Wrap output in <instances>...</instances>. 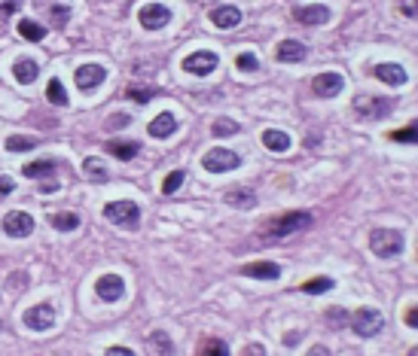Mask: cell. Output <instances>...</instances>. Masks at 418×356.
<instances>
[{"mask_svg": "<svg viewBox=\"0 0 418 356\" xmlns=\"http://www.w3.org/2000/svg\"><path fill=\"white\" fill-rule=\"evenodd\" d=\"M309 225H311V213L309 210H290V213H281V216L266 219L260 234H263L266 241H278V238H287V234H293V232L309 229Z\"/></svg>", "mask_w": 418, "mask_h": 356, "instance_id": "obj_1", "label": "cell"}, {"mask_svg": "<svg viewBox=\"0 0 418 356\" xmlns=\"http://www.w3.org/2000/svg\"><path fill=\"white\" fill-rule=\"evenodd\" d=\"M406 247V238L397 229H373L370 232V250L379 256V259H397Z\"/></svg>", "mask_w": 418, "mask_h": 356, "instance_id": "obj_2", "label": "cell"}, {"mask_svg": "<svg viewBox=\"0 0 418 356\" xmlns=\"http://www.w3.org/2000/svg\"><path fill=\"white\" fill-rule=\"evenodd\" d=\"M391 110H394L391 98H375V95L354 98V116H357L360 122H379V119H385Z\"/></svg>", "mask_w": 418, "mask_h": 356, "instance_id": "obj_3", "label": "cell"}, {"mask_svg": "<svg viewBox=\"0 0 418 356\" xmlns=\"http://www.w3.org/2000/svg\"><path fill=\"white\" fill-rule=\"evenodd\" d=\"M104 216H107L113 225L129 229V232H134L140 225V208L134 201H110L107 208H104Z\"/></svg>", "mask_w": 418, "mask_h": 356, "instance_id": "obj_4", "label": "cell"}, {"mask_svg": "<svg viewBox=\"0 0 418 356\" xmlns=\"http://www.w3.org/2000/svg\"><path fill=\"white\" fill-rule=\"evenodd\" d=\"M382 326H385V317H382L379 308H360L351 314V329H354V335H360V338L379 335Z\"/></svg>", "mask_w": 418, "mask_h": 356, "instance_id": "obj_5", "label": "cell"}, {"mask_svg": "<svg viewBox=\"0 0 418 356\" xmlns=\"http://www.w3.org/2000/svg\"><path fill=\"white\" fill-rule=\"evenodd\" d=\"M238 165H242L238 153H232V149H226V146H214L211 153L202 155V168L211 170V174H226V170H236Z\"/></svg>", "mask_w": 418, "mask_h": 356, "instance_id": "obj_6", "label": "cell"}, {"mask_svg": "<svg viewBox=\"0 0 418 356\" xmlns=\"http://www.w3.org/2000/svg\"><path fill=\"white\" fill-rule=\"evenodd\" d=\"M217 64H220V58H217V52H208V49H202V52H193L183 58V70L193 76H208L217 70Z\"/></svg>", "mask_w": 418, "mask_h": 356, "instance_id": "obj_7", "label": "cell"}, {"mask_svg": "<svg viewBox=\"0 0 418 356\" xmlns=\"http://www.w3.org/2000/svg\"><path fill=\"white\" fill-rule=\"evenodd\" d=\"M138 21L147 31H162V27L171 21V10H168L165 3H147V6H140Z\"/></svg>", "mask_w": 418, "mask_h": 356, "instance_id": "obj_8", "label": "cell"}, {"mask_svg": "<svg viewBox=\"0 0 418 356\" xmlns=\"http://www.w3.org/2000/svg\"><path fill=\"white\" fill-rule=\"evenodd\" d=\"M22 320H25L28 329L46 332V329H52V326H55V308H52V304H34V308L25 311Z\"/></svg>", "mask_w": 418, "mask_h": 356, "instance_id": "obj_9", "label": "cell"}, {"mask_svg": "<svg viewBox=\"0 0 418 356\" xmlns=\"http://www.w3.org/2000/svg\"><path fill=\"white\" fill-rule=\"evenodd\" d=\"M104 80H107V67H101V64H83V67L74 74V82H76L80 91L98 89Z\"/></svg>", "mask_w": 418, "mask_h": 356, "instance_id": "obj_10", "label": "cell"}, {"mask_svg": "<svg viewBox=\"0 0 418 356\" xmlns=\"http://www.w3.org/2000/svg\"><path fill=\"white\" fill-rule=\"evenodd\" d=\"M342 89H345L342 74H333V70L317 74L315 80H311V91H315V98H336Z\"/></svg>", "mask_w": 418, "mask_h": 356, "instance_id": "obj_11", "label": "cell"}, {"mask_svg": "<svg viewBox=\"0 0 418 356\" xmlns=\"http://www.w3.org/2000/svg\"><path fill=\"white\" fill-rule=\"evenodd\" d=\"M3 232L10 234V238H28V234L34 232V216L25 210H12L3 216Z\"/></svg>", "mask_w": 418, "mask_h": 356, "instance_id": "obj_12", "label": "cell"}, {"mask_svg": "<svg viewBox=\"0 0 418 356\" xmlns=\"http://www.w3.org/2000/svg\"><path fill=\"white\" fill-rule=\"evenodd\" d=\"M95 293L101 302H119L125 293V280L119 274H101L95 280Z\"/></svg>", "mask_w": 418, "mask_h": 356, "instance_id": "obj_13", "label": "cell"}, {"mask_svg": "<svg viewBox=\"0 0 418 356\" xmlns=\"http://www.w3.org/2000/svg\"><path fill=\"white\" fill-rule=\"evenodd\" d=\"M293 19L300 21V25H309V27L327 25V21H330V6H324V3H309V6H296V10H293Z\"/></svg>", "mask_w": 418, "mask_h": 356, "instance_id": "obj_14", "label": "cell"}, {"mask_svg": "<svg viewBox=\"0 0 418 356\" xmlns=\"http://www.w3.org/2000/svg\"><path fill=\"white\" fill-rule=\"evenodd\" d=\"M373 76H375V80H382V82H388V85H406V82H409L406 67H403V64H391V61L375 64V67H373Z\"/></svg>", "mask_w": 418, "mask_h": 356, "instance_id": "obj_15", "label": "cell"}, {"mask_svg": "<svg viewBox=\"0 0 418 356\" xmlns=\"http://www.w3.org/2000/svg\"><path fill=\"white\" fill-rule=\"evenodd\" d=\"M306 55H309V49L300 40H281L278 49H275V58L281 64H300V61H306Z\"/></svg>", "mask_w": 418, "mask_h": 356, "instance_id": "obj_16", "label": "cell"}, {"mask_svg": "<svg viewBox=\"0 0 418 356\" xmlns=\"http://www.w3.org/2000/svg\"><path fill=\"white\" fill-rule=\"evenodd\" d=\"M211 21H214L220 31H229V27H236V25H242V10L238 6H214L211 10Z\"/></svg>", "mask_w": 418, "mask_h": 356, "instance_id": "obj_17", "label": "cell"}, {"mask_svg": "<svg viewBox=\"0 0 418 356\" xmlns=\"http://www.w3.org/2000/svg\"><path fill=\"white\" fill-rule=\"evenodd\" d=\"M180 128V122H177V116L174 113H159V116L153 119L150 125H147V131H150V137H159V140H165V137H171V134Z\"/></svg>", "mask_w": 418, "mask_h": 356, "instance_id": "obj_18", "label": "cell"}, {"mask_svg": "<svg viewBox=\"0 0 418 356\" xmlns=\"http://www.w3.org/2000/svg\"><path fill=\"white\" fill-rule=\"evenodd\" d=\"M244 277H257V280H278L281 277V265L275 262H251V265L242 268Z\"/></svg>", "mask_w": 418, "mask_h": 356, "instance_id": "obj_19", "label": "cell"}, {"mask_svg": "<svg viewBox=\"0 0 418 356\" xmlns=\"http://www.w3.org/2000/svg\"><path fill=\"white\" fill-rule=\"evenodd\" d=\"M263 146L272 149V153H287V149H290V134L278 131V128H266V131H263Z\"/></svg>", "mask_w": 418, "mask_h": 356, "instance_id": "obj_20", "label": "cell"}, {"mask_svg": "<svg viewBox=\"0 0 418 356\" xmlns=\"http://www.w3.org/2000/svg\"><path fill=\"white\" fill-rule=\"evenodd\" d=\"M37 74H40V67H37V61H31V58H22V61L12 64V76H16V82H22V85H31L34 80H37Z\"/></svg>", "mask_w": 418, "mask_h": 356, "instance_id": "obj_21", "label": "cell"}, {"mask_svg": "<svg viewBox=\"0 0 418 356\" xmlns=\"http://www.w3.org/2000/svg\"><path fill=\"white\" fill-rule=\"evenodd\" d=\"M110 155H116L119 162H132L134 155H138V144H132V140H110V144H104Z\"/></svg>", "mask_w": 418, "mask_h": 356, "instance_id": "obj_22", "label": "cell"}, {"mask_svg": "<svg viewBox=\"0 0 418 356\" xmlns=\"http://www.w3.org/2000/svg\"><path fill=\"white\" fill-rule=\"evenodd\" d=\"M226 204L242 208V210H251L253 204H257V195H253L251 189H229V192H226Z\"/></svg>", "mask_w": 418, "mask_h": 356, "instance_id": "obj_23", "label": "cell"}, {"mask_svg": "<svg viewBox=\"0 0 418 356\" xmlns=\"http://www.w3.org/2000/svg\"><path fill=\"white\" fill-rule=\"evenodd\" d=\"M19 34H22L28 43H40V40L46 37V27L37 25L34 19H22V21H19Z\"/></svg>", "mask_w": 418, "mask_h": 356, "instance_id": "obj_24", "label": "cell"}, {"mask_svg": "<svg viewBox=\"0 0 418 356\" xmlns=\"http://www.w3.org/2000/svg\"><path fill=\"white\" fill-rule=\"evenodd\" d=\"M83 170H86V177L92 183H107L110 180V174H107V168H104L101 159H86L83 162Z\"/></svg>", "mask_w": 418, "mask_h": 356, "instance_id": "obj_25", "label": "cell"}, {"mask_svg": "<svg viewBox=\"0 0 418 356\" xmlns=\"http://www.w3.org/2000/svg\"><path fill=\"white\" fill-rule=\"evenodd\" d=\"M52 168H55L52 159H40V162H31V165H25L22 174L28 177V180H40V177H49V174H52Z\"/></svg>", "mask_w": 418, "mask_h": 356, "instance_id": "obj_26", "label": "cell"}, {"mask_svg": "<svg viewBox=\"0 0 418 356\" xmlns=\"http://www.w3.org/2000/svg\"><path fill=\"white\" fill-rule=\"evenodd\" d=\"M49 223H52V229H59V232H76L80 229V216H76V213H52Z\"/></svg>", "mask_w": 418, "mask_h": 356, "instance_id": "obj_27", "label": "cell"}, {"mask_svg": "<svg viewBox=\"0 0 418 356\" xmlns=\"http://www.w3.org/2000/svg\"><path fill=\"white\" fill-rule=\"evenodd\" d=\"M150 351L153 356H174V344L165 332H153L150 335Z\"/></svg>", "mask_w": 418, "mask_h": 356, "instance_id": "obj_28", "label": "cell"}, {"mask_svg": "<svg viewBox=\"0 0 418 356\" xmlns=\"http://www.w3.org/2000/svg\"><path fill=\"white\" fill-rule=\"evenodd\" d=\"M198 356H229V347L220 338H205L198 347Z\"/></svg>", "mask_w": 418, "mask_h": 356, "instance_id": "obj_29", "label": "cell"}, {"mask_svg": "<svg viewBox=\"0 0 418 356\" xmlns=\"http://www.w3.org/2000/svg\"><path fill=\"white\" fill-rule=\"evenodd\" d=\"M46 98H49V104H55V107H65L67 104V91H65V85H61L59 76H55V80H49Z\"/></svg>", "mask_w": 418, "mask_h": 356, "instance_id": "obj_30", "label": "cell"}, {"mask_svg": "<svg viewBox=\"0 0 418 356\" xmlns=\"http://www.w3.org/2000/svg\"><path fill=\"white\" fill-rule=\"evenodd\" d=\"M37 146V137H25V134H12V137H6V149L10 153H28V149Z\"/></svg>", "mask_w": 418, "mask_h": 356, "instance_id": "obj_31", "label": "cell"}, {"mask_svg": "<svg viewBox=\"0 0 418 356\" xmlns=\"http://www.w3.org/2000/svg\"><path fill=\"white\" fill-rule=\"evenodd\" d=\"M46 12H49V21H52L55 27H65L67 21H70V6H61V3H49V6H46Z\"/></svg>", "mask_w": 418, "mask_h": 356, "instance_id": "obj_32", "label": "cell"}, {"mask_svg": "<svg viewBox=\"0 0 418 356\" xmlns=\"http://www.w3.org/2000/svg\"><path fill=\"white\" fill-rule=\"evenodd\" d=\"M330 289H333L330 277H315V280L302 283V293H309V296H321V293H330Z\"/></svg>", "mask_w": 418, "mask_h": 356, "instance_id": "obj_33", "label": "cell"}, {"mask_svg": "<svg viewBox=\"0 0 418 356\" xmlns=\"http://www.w3.org/2000/svg\"><path fill=\"white\" fill-rule=\"evenodd\" d=\"M391 140H397V144H418V122H409L400 131H391Z\"/></svg>", "mask_w": 418, "mask_h": 356, "instance_id": "obj_34", "label": "cell"}, {"mask_svg": "<svg viewBox=\"0 0 418 356\" xmlns=\"http://www.w3.org/2000/svg\"><path fill=\"white\" fill-rule=\"evenodd\" d=\"M125 95H129L132 101H138V104H147V101H153V98H156V89H147V85H132Z\"/></svg>", "mask_w": 418, "mask_h": 356, "instance_id": "obj_35", "label": "cell"}, {"mask_svg": "<svg viewBox=\"0 0 418 356\" xmlns=\"http://www.w3.org/2000/svg\"><path fill=\"white\" fill-rule=\"evenodd\" d=\"M211 131H214V137H229V134H238V122H232V119H217Z\"/></svg>", "mask_w": 418, "mask_h": 356, "instance_id": "obj_36", "label": "cell"}, {"mask_svg": "<svg viewBox=\"0 0 418 356\" xmlns=\"http://www.w3.org/2000/svg\"><path fill=\"white\" fill-rule=\"evenodd\" d=\"M183 170H171V174L165 177V183H162V192H165V195H174L177 189H180V183H183Z\"/></svg>", "mask_w": 418, "mask_h": 356, "instance_id": "obj_37", "label": "cell"}, {"mask_svg": "<svg viewBox=\"0 0 418 356\" xmlns=\"http://www.w3.org/2000/svg\"><path fill=\"white\" fill-rule=\"evenodd\" d=\"M345 323H351V320H348V314H345L342 308H330L327 311V326H333V329H342Z\"/></svg>", "mask_w": 418, "mask_h": 356, "instance_id": "obj_38", "label": "cell"}, {"mask_svg": "<svg viewBox=\"0 0 418 356\" xmlns=\"http://www.w3.org/2000/svg\"><path fill=\"white\" fill-rule=\"evenodd\" d=\"M19 6H22V0H0V21H6V19L16 16Z\"/></svg>", "mask_w": 418, "mask_h": 356, "instance_id": "obj_39", "label": "cell"}, {"mask_svg": "<svg viewBox=\"0 0 418 356\" xmlns=\"http://www.w3.org/2000/svg\"><path fill=\"white\" fill-rule=\"evenodd\" d=\"M236 67H238V70H257V67H260V61H257V55L242 52V55L236 58Z\"/></svg>", "mask_w": 418, "mask_h": 356, "instance_id": "obj_40", "label": "cell"}, {"mask_svg": "<svg viewBox=\"0 0 418 356\" xmlns=\"http://www.w3.org/2000/svg\"><path fill=\"white\" fill-rule=\"evenodd\" d=\"M400 10L406 19H418V0H400Z\"/></svg>", "mask_w": 418, "mask_h": 356, "instance_id": "obj_41", "label": "cell"}, {"mask_svg": "<svg viewBox=\"0 0 418 356\" xmlns=\"http://www.w3.org/2000/svg\"><path fill=\"white\" fill-rule=\"evenodd\" d=\"M132 122V116H125V113H113V116L107 119V128H125Z\"/></svg>", "mask_w": 418, "mask_h": 356, "instance_id": "obj_42", "label": "cell"}, {"mask_svg": "<svg viewBox=\"0 0 418 356\" xmlns=\"http://www.w3.org/2000/svg\"><path fill=\"white\" fill-rule=\"evenodd\" d=\"M242 356H266V347H263V344H257V341H253V344H247L244 351H242Z\"/></svg>", "mask_w": 418, "mask_h": 356, "instance_id": "obj_43", "label": "cell"}, {"mask_svg": "<svg viewBox=\"0 0 418 356\" xmlns=\"http://www.w3.org/2000/svg\"><path fill=\"white\" fill-rule=\"evenodd\" d=\"M403 320H406V326H412V329H418V304H415V308H409V311H406V317H403Z\"/></svg>", "mask_w": 418, "mask_h": 356, "instance_id": "obj_44", "label": "cell"}, {"mask_svg": "<svg viewBox=\"0 0 418 356\" xmlns=\"http://www.w3.org/2000/svg\"><path fill=\"white\" fill-rule=\"evenodd\" d=\"M104 356H134V353L129 351V347H107V353H104Z\"/></svg>", "mask_w": 418, "mask_h": 356, "instance_id": "obj_45", "label": "cell"}, {"mask_svg": "<svg viewBox=\"0 0 418 356\" xmlns=\"http://www.w3.org/2000/svg\"><path fill=\"white\" fill-rule=\"evenodd\" d=\"M16 283H19V289H22L25 283H28V274H12V277H10V289L16 287Z\"/></svg>", "mask_w": 418, "mask_h": 356, "instance_id": "obj_46", "label": "cell"}, {"mask_svg": "<svg viewBox=\"0 0 418 356\" xmlns=\"http://www.w3.org/2000/svg\"><path fill=\"white\" fill-rule=\"evenodd\" d=\"M12 192V180L10 177H0V195H10Z\"/></svg>", "mask_w": 418, "mask_h": 356, "instance_id": "obj_47", "label": "cell"}, {"mask_svg": "<svg viewBox=\"0 0 418 356\" xmlns=\"http://www.w3.org/2000/svg\"><path fill=\"white\" fill-rule=\"evenodd\" d=\"M309 356H330V351H327L324 344H315V347L309 351Z\"/></svg>", "mask_w": 418, "mask_h": 356, "instance_id": "obj_48", "label": "cell"}, {"mask_svg": "<svg viewBox=\"0 0 418 356\" xmlns=\"http://www.w3.org/2000/svg\"><path fill=\"white\" fill-rule=\"evenodd\" d=\"M296 338H300V335H296V332H290V335L284 338V344H290V347H293V344H296Z\"/></svg>", "mask_w": 418, "mask_h": 356, "instance_id": "obj_49", "label": "cell"}, {"mask_svg": "<svg viewBox=\"0 0 418 356\" xmlns=\"http://www.w3.org/2000/svg\"><path fill=\"white\" fill-rule=\"evenodd\" d=\"M409 356H418V347H412V351H409Z\"/></svg>", "mask_w": 418, "mask_h": 356, "instance_id": "obj_50", "label": "cell"}]
</instances>
